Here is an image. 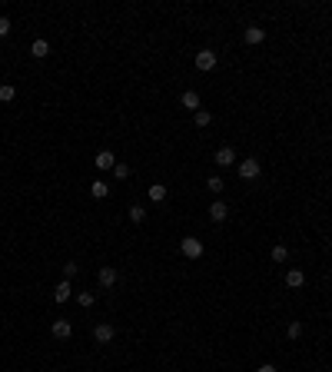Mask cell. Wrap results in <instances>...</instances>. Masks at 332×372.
<instances>
[{"mask_svg":"<svg viewBox=\"0 0 332 372\" xmlns=\"http://www.w3.org/2000/svg\"><path fill=\"white\" fill-rule=\"evenodd\" d=\"M236 173H239V180H259V173H262V163L256 156H246L243 163L236 167Z\"/></svg>","mask_w":332,"mask_h":372,"instance_id":"6da1fadb","label":"cell"},{"mask_svg":"<svg viewBox=\"0 0 332 372\" xmlns=\"http://www.w3.org/2000/svg\"><path fill=\"white\" fill-rule=\"evenodd\" d=\"M193 64H196V70L209 73V70H213L216 64H219V57H216V50H209V47H206V50H199V54L193 57Z\"/></svg>","mask_w":332,"mask_h":372,"instance_id":"7a4b0ae2","label":"cell"},{"mask_svg":"<svg viewBox=\"0 0 332 372\" xmlns=\"http://www.w3.org/2000/svg\"><path fill=\"white\" fill-rule=\"evenodd\" d=\"M180 253L186 256V259H199V256H203V243H199L196 236H183L180 239Z\"/></svg>","mask_w":332,"mask_h":372,"instance_id":"3957f363","label":"cell"},{"mask_svg":"<svg viewBox=\"0 0 332 372\" xmlns=\"http://www.w3.org/2000/svg\"><path fill=\"white\" fill-rule=\"evenodd\" d=\"M243 40L249 43V47H259L262 40H266V30H262V27H256V24H249V27L243 30Z\"/></svg>","mask_w":332,"mask_h":372,"instance_id":"277c9868","label":"cell"},{"mask_svg":"<svg viewBox=\"0 0 332 372\" xmlns=\"http://www.w3.org/2000/svg\"><path fill=\"white\" fill-rule=\"evenodd\" d=\"M113 336H117V329H113L110 323H100V326H96V329H93V339L100 342V346H106V342H113Z\"/></svg>","mask_w":332,"mask_h":372,"instance_id":"5b68a950","label":"cell"},{"mask_svg":"<svg viewBox=\"0 0 332 372\" xmlns=\"http://www.w3.org/2000/svg\"><path fill=\"white\" fill-rule=\"evenodd\" d=\"M93 167H96V170H113V167H117V156H113V150H100V153L93 156Z\"/></svg>","mask_w":332,"mask_h":372,"instance_id":"8992f818","label":"cell"},{"mask_svg":"<svg viewBox=\"0 0 332 372\" xmlns=\"http://www.w3.org/2000/svg\"><path fill=\"white\" fill-rule=\"evenodd\" d=\"M70 296H73L70 279H60V283H57V289H53V302H60V306H64V302L70 299Z\"/></svg>","mask_w":332,"mask_h":372,"instance_id":"52a82bcc","label":"cell"},{"mask_svg":"<svg viewBox=\"0 0 332 372\" xmlns=\"http://www.w3.org/2000/svg\"><path fill=\"white\" fill-rule=\"evenodd\" d=\"M50 333H53L57 339H70V336H73V326H70V319H57V323L50 326Z\"/></svg>","mask_w":332,"mask_h":372,"instance_id":"ba28073f","label":"cell"},{"mask_svg":"<svg viewBox=\"0 0 332 372\" xmlns=\"http://www.w3.org/2000/svg\"><path fill=\"white\" fill-rule=\"evenodd\" d=\"M96 279H100V286H103V289H110V286H117V270H113V266H100Z\"/></svg>","mask_w":332,"mask_h":372,"instance_id":"9c48e42d","label":"cell"},{"mask_svg":"<svg viewBox=\"0 0 332 372\" xmlns=\"http://www.w3.org/2000/svg\"><path fill=\"white\" fill-rule=\"evenodd\" d=\"M216 163H219V167H233V163H236V150H233V146H219V150H216Z\"/></svg>","mask_w":332,"mask_h":372,"instance_id":"30bf717a","label":"cell"},{"mask_svg":"<svg viewBox=\"0 0 332 372\" xmlns=\"http://www.w3.org/2000/svg\"><path fill=\"white\" fill-rule=\"evenodd\" d=\"M226 216H230V206L223 203V199H216V203L209 206V220H213V223H223Z\"/></svg>","mask_w":332,"mask_h":372,"instance_id":"8fae6325","label":"cell"},{"mask_svg":"<svg viewBox=\"0 0 332 372\" xmlns=\"http://www.w3.org/2000/svg\"><path fill=\"white\" fill-rule=\"evenodd\" d=\"M30 54H33V60H43V57L50 54V40H43V37H37L30 43Z\"/></svg>","mask_w":332,"mask_h":372,"instance_id":"7c38bea8","label":"cell"},{"mask_svg":"<svg viewBox=\"0 0 332 372\" xmlns=\"http://www.w3.org/2000/svg\"><path fill=\"white\" fill-rule=\"evenodd\" d=\"M286 286H289V289H302V286H306V273H302V270H289V273H286Z\"/></svg>","mask_w":332,"mask_h":372,"instance_id":"4fadbf2b","label":"cell"},{"mask_svg":"<svg viewBox=\"0 0 332 372\" xmlns=\"http://www.w3.org/2000/svg\"><path fill=\"white\" fill-rule=\"evenodd\" d=\"M90 196H93V199H106V196H110V183L93 180V183H90Z\"/></svg>","mask_w":332,"mask_h":372,"instance_id":"5bb4252c","label":"cell"},{"mask_svg":"<svg viewBox=\"0 0 332 372\" xmlns=\"http://www.w3.org/2000/svg\"><path fill=\"white\" fill-rule=\"evenodd\" d=\"M180 103H183L190 113H196V110H199V93H196V90H186V93L180 96Z\"/></svg>","mask_w":332,"mask_h":372,"instance_id":"9a60e30c","label":"cell"},{"mask_svg":"<svg viewBox=\"0 0 332 372\" xmlns=\"http://www.w3.org/2000/svg\"><path fill=\"white\" fill-rule=\"evenodd\" d=\"M146 193H150L153 203H166V186H163V183H153V186H150Z\"/></svg>","mask_w":332,"mask_h":372,"instance_id":"2e32d148","label":"cell"},{"mask_svg":"<svg viewBox=\"0 0 332 372\" xmlns=\"http://www.w3.org/2000/svg\"><path fill=\"white\" fill-rule=\"evenodd\" d=\"M193 123H196L199 130H206V127H209V123H213V117H209V113H206V110H196V113H193Z\"/></svg>","mask_w":332,"mask_h":372,"instance_id":"e0dca14e","label":"cell"},{"mask_svg":"<svg viewBox=\"0 0 332 372\" xmlns=\"http://www.w3.org/2000/svg\"><path fill=\"white\" fill-rule=\"evenodd\" d=\"M127 216H130V223H143L146 220V209H143V206H130Z\"/></svg>","mask_w":332,"mask_h":372,"instance_id":"ac0fdd59","label":"cell"},{"mask_svg":"<svg viewBox=\"0 0 332 372\" xmlns=\"http://www.w3.org/2000/svg\"><path fill=\"white\" fill-rule=\"evenodd\" d=\"M286 259H289V249H286L283 243H276L272 246V262H286Z\"/></svg>","mask_w":332,"mask_h":372,"instance_id":"d6986e66","label":"cell"},{"mask_svg":"<svg viewBox=\"0 0 332 372\" xmlns=\"http://www.w3.org/2000/svg\"><path fill=\"white\" fill-rule=\"evenodd\" d=\"M223 186H226V183H223L219 176H209V180H206V190H209V193H216V196L223 193Z\"/></svg>","mask_w":332,"mask_h":372,"instance_id":"ffe728a7","label":"cell"},{"mask_svg":"<svg viewBox=\"0 0 332 372\" xmlns=\"http://www.w3.org/2000/svg\"><path fill=\"white\" fill-rule=\"evenodd\" d=\"M17 96V87H10V83H4V87H0V103H10Z\"/></svg>","mask_w":332,"mask_h":372,"instance_id":"44dd1931","label":"cell"},{"mask_svg":"<svg viewBox=\"0 0 332 372\" xmlns=\"http://www.w3.org/2000/svg\"><path fill=\"white\" fill-rule=\"evenodd\" d=\"M73 299H77V302H80V306H83V309H90V306H93V302H96V296H93V293H77V296H73Z\"/></svg>","mask_w":332,"mask_h":372,"instance_id":"7402d4cb","label":"cell"},{"mask_svg":"<svg viewBox=\"0 0 332 372\" xmlns=\"http://www.w3.org/2000/svg\"><path fill=\"white\" fill-rule=\"evenodd\" d=\"M113 176H117V180H130V167L117 160V167H113Z\"/></svg>","mask_w":332,"mask_h":372,"instance_id":"603a6c76","label":"cell"},{"mask_svg":"<svg viewBox=\"0 0 332 372\" xmlns=\"http://www.w3.org/2000/svg\"><path fill=\"white\" fill-rule=\"evenodd\" d=\"M286 336H289V339H299V336H302V323H299V319H296V323H289Z\"/></svg>","mask_w":332,"mask_h":372,"instance_id":"cb8c5ba5","label":"cell"},{"mask_svg":"<svg viewBox=\"0 0 332 372\" xmlns=\"http://www.w3.org/2000/svg\"><path fill=\"white\" fill-rule=\"evenodd\" d=\"M77 273H80V266H77V262H64V279H73Z\"/></svg>","mask_w":332,"mask_h":372,"instance_id":"d4e9b609","label":"cell"},{"mask_svg":"<svg viewBox=\"0 0 332 372\" xmlns=\"http://www.w3.org/2000/svg\"><path fill=\"white\" fill-rule=\"evenodd\" d=\"M7 33H10V20H7V17H0V37H7Z\"/></svg>","mask_w":332,"mask_h":372,"instance_id":"484cf974","label":"cell"},{"mask_svg":"<svg viewBox=\"0 0 332 372\" xmlns=\"http://www.w3.org/2000/svg\"><path fill=\"white\" fill-rule=\"evenodd\" d=\"M256 372H276V365H272V362H262V365H259V369H256Z\"/></svg>","mask_w":332,"mask_h":372,"instance_id":"4316f807","label":"cell"}]
</instances>
